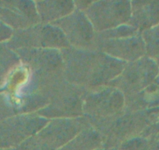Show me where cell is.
<instances>
[{"label": "cell", "instance_id": "cell-6", "mask_svg": "<svg viewBox=\"0 0 159 150\" xmlns=\"http://www.w3.org/2000/svg\"><path fill=\"white\" fill-rule=\"evenodd\" d=\"M53 24L62 30L69 43L76 49H93L94 44V27L85 13L76 10L68 16L55 21Z\"/></svg>", "mask_w": 159, "mask_h": 150}, {"label": "cell", "instance_id": "cell-8", "mask_svg": "<svg viewBox=\"0 0 159 150\" xmlns=\"http://www.w3.org/2000/svg\"><path fill=\"white\" fill-rule=\"evenodd\" d=\"M128 24L140 34L159 24V1L131 2V16Z\"/></svg>", "mask_w": 159, "mask_h": 150}, {"label": "cell", "instance_id": "cell-1", "mask_svg": "<svg viewBox=\"0 0 159 150\" xmlns=\"http://www.w3.org/2000/svg\"><path fill=\"white\" fill-rule=\"evenodd\" d=\"M64 73L69 82L80 87L98 88L119 76L126 62L95 49L65 48L61 49Z\"/></svg>", "mask_w": 159, "mask_h": 150}, {"label": "cell", "instance_id": "cell-7", "mask_svg": "<svg viewBox=\"0 0 159 150\" xmlns=\"http://www.w3.org/2000/svg\"><path fill=\"white\" fill-rule=\"evenodd\" d=\"M94 46L95 49L124 62H134L146 56V47L141 34L121 39L94 40Z\"/></svg>", "mask_w": 159, "mask_h": 150}, {"label": "cell", "instance_id": "cell-12", "mask_svg": "<svg viewBox=\"0 0 159 150\" xmlns=\"http://www.w3.org/2000/svg\"><path fill=\"white\" fill-rule=\"evenodd\" d=\"M154 83L156 84V85H159V73H158V75H157V77H156V79H155V81H154Z\"/></svg>", "mask_w": 159, "mask_h": 150}, {"label": "cell", "instance_id": "cell-13", "mask_svg": "<svg viewBox=\"0 0 159 150\" xmlns=\"http://www.w3.org/2000/svg\"><path fill=\"white\" fill-rule=\"evenodd\" d=\"M154 60H155V62L157 63V66H158V67H159V56H157V57L154 58Z\"/></svg>", "mask_w": 159, "mask_h": 150}, {"label": "cell", "instance_id": "cell-11", "mask_svg": "<svg viewBox=\"0 0 159 150\" xmlns=\"http://www.w3.org/2000/svg\"><path fill=\"white\" fill-rule=\"evenodd\" d=\"M146 47V56L152 59L159 56V24L141 34Z\"/></svg>", "mask_w": 159, "mask_h": 150}, {"label": "cell", "instance_id": "cell-10", "mask_svg": "<svg viewBox=\"0 0 159 150\" xmlns=\"http://www.w3.org/2000/svg\"><path fill=\"white\" fill-rule=\"evenodd\" d=\"M35 4L40 20L43 22L57 21L74 11L75 3L69 1L36 2Z\"/></svg>", "mask_w": 159, "mask_h": 150}, {"label": "cell", "instance_id": "cell-2", "mask_svg": "<svg viewBox=\"0 0 159 150\" xmlns=\"http://www.w3.org/2000/svg\"><path fill=\"white\" fill-rule=\"evenodd\" d=\"M159 73V67L154 59L143 56L128 63L122 73L108 85L127 96L140 92L152 85Z\"/></svg>", "mask_w": 159, "mask_h": 150}, {"label": "cell", "instance_id": "cell-3", "mask_svg": "<svg viewBox=\"0 0 159 150\" xmlns=\"http://www.w3.org/2000/svg\"><path fill=\"white\" fill-rule=\"evenodd\" d=\"M85 14L97 33L113 29L129 22L131 2L126 1H105L91 2L85 9Z\"/></svg>", "mask_w": 159, "mask_h": 150}, {"label": "cell", "instance_id": "cell-5", "mask_svg": "<svg viewBox=\"0 0 159 150\" xmlns=\"http://www.w3.org/2000/svg\"><path fill=\"white\" fill-rule=\"evenodd\" d=\"M23 49H65L70 45L66 37L59 27L54 24H36L20 30L16 37Z\"/></svg>", "mask_w": 159, "mask_h": 150}, {"label": "cell", "instance_id": "cell-4", "mask_svg": "<svg viewBox=\"0 0 159 150\" xmlns=\"http://www.w3.org/2000/svg\"><path fill=\"white\" fill-rule=\"evenodd\" d=\"M124 95L115 87H98V90L86 94L83 111L91 119L106 118L124 110Z\"/></svg>", "mask_w": 159, "mask_h": 150}, {"label": "cell", "instance_id": "cell-9", "mask_svg": "<svg viewBox=\"0 0 159 150\" xmlns=\"http://www.w3.org/2000/svg\"><path fill=\"white\" fill-rule=\"evenodd\" d=\"M126 97L124 110L127 111L159 108V85L153 83L140 92Z\"/></svg>", "mask_w": 159, "mask_h": 150}]
</instances>
